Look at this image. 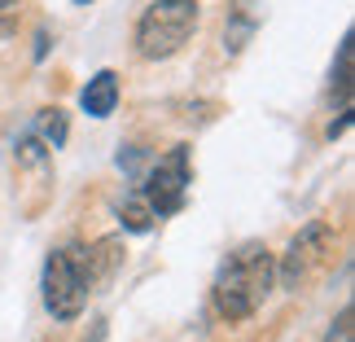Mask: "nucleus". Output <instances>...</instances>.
<instances>
[{
    "label": "nucleus",
    "mask_w": 355,
    "mask_h": 342,
    "mask_svg": "<svg viewBox=\"0 0 355 342\" xmlns=\"http://www.w3.org/2000/svg\"><path fill=\"white\" fill-rule=\"evenodd\" d=\"M272 277H277V259H272L263 241H245L241 250H233L215 272V307H220V316L224 320L254 316L272 290Z\"/></svg>",
    "instance_id": "1"
},
{
    "label": "nucleus",
    "mask_w": 355,
    "mask_h": 342,
    "mask_svg": "<svg viewBox=\"0 0 355 342\" xmlns=\"http://www.w3.org/2000/svg\"><path fill=\"white\" fill-rule=\"evenodd\" d=\"M198 31V5L193 0H154L136 18V53L145 62H162L180 53Z\"/></svg>",
    "instance_id": "2"
},
{
    "label": "nucleus",
    "mask_w": 355,
    "mask_h": 342,
    "mask_svg": "<svg viewBox=\"0 0 355 342\" xmlns=\"http://www.w3.org/2000/svg\"><path fill=\"white\" fill-rule=\"evenodd\" d=\"M88 303V281L75 264V250H53L44 264V307L53 320H75Z\"/></svg>",
    "instance_id": "3"
},
{
    "label": "nucleus",
    "mask_w": 355,
    "mask_h": 342,
    "mask_svg": "<svg viewBox=\"0 0 355 342\" xmlns=\"http://www.w3.org/2000/svg\"><path fill=\"white\" fill-rule=\"evenodd\" d=\"M189 185H193V176H189V145H175L171 154L145 176L141 198H145V207L154 211V220H167V215H175L184 207Z\"/></svg>",
    "instance_id": "4"
},
{
    "label": "nucleus",
    "mask_w": 355,
    "mask_h": 342,
    "mask_svg": "<svg viewBox=\"0 0 355 342\" xmlns=\"http://www.w3.org/2000/svg\"><path fill=\"white\" fill-rule=\"evenodd\" d=\"M329 246H334V228L324 220H311L303 232H298L290 241V250L281 255V285L285 290H298V285L329 259Z\"/></svg>",
    "instance_id": "5"
},
{
    "label": "nucleus",
    "mask_w": 355,
    "mask_h": 342,
    "mask_svg": "<svg viewBox=\"0 0 355 342\" xmlns=\"http://www.w3.org/2000/svg\"><path fill=\"white\" fill-rule=\"evenodd\" d=\"M119 241L114 237H105V241H92L88 250H75V264H79V272H84V281H88V290L92 285H101L110 272L119 268Z\"/></svg>",
    "instance_id": "6"
},
{
    "label": "nucleus",
    "mask_w": 355,
    "mask_h": 342,
    "mask_svg": "<svg viewBox=\"0 0 355 342\" xmlns=\"http://www.w3.org/2000/svg\"><path fill=\"white\" fill-rule=\"evenodd\" d=\"M79 105H84L88 119L114 114V105H119V75H114V71H97V75L84 84V92H79Z\"/></svg>",
    "instance_id": "7"
},
{
    "label": "nucleus",
    "mask_w": 355,
    "mask_h": 342,
    "mask_svg": "<svg viewBox=\"0 0 355 342\" xmlns=\"http://www.w3.org/2000/svg\"><path fill=\"white\" fill-rule=\"evenodd\" d=\"M31 136H35V141H44V149H62L66 145V114L62 110H40Z\"/></svg>",
    "instance_id": "8"
},
{
    "label": "nucleus",
    "mask_w": 355,
    "mask_h": 342,
    "mask_svg": "<svg viewBox=\"0 0 355 342\" xmlns=\"http://www.w3.org/2000/svg\"><path fill=\"white\" fill-rule=\"evenodd\" d=\"M119 220H123V228H128V232H149V228H154V211L145 207L141 189L123 198V207H119Z\"/></svg>",
    "instance_id": "9"
},
{
    "label": "nucleus",
    "mask_w": 355,
    "mask_h": 342,
    "mask_svg": "<svg viewBox=\"0 0 355 342\" xmlns=\"http://www.w3.org/2000/svg\"><path fill=\"white\" fill-rule=\"evenodd\" d=\"M334 84L338 92H351V35H343V49H338V71H334Z\"/></svg>",
    "instance_id": "10"
},
{
    "label": "nucleus",
    "mask_w": 355,
    "mask_h": 342,
    "mask_svg": "<svg viewBox=\"0 0 355 342\" xmlns=\"http://www.w3.org/2000/svg\"><path fill=\"white\" fill-rule=\"evenodd\" d=\"M324 342H355V311L351 307L338 311V320H334V330H329V338H324Z\"/></svg>",
    "instance_id": "11"
},
{
    "label": "nucleus",
    "mask_w": 355,
    "mask_h": 342,
    "mask_svg": "<svg viewBox=\"0 0 355 342\" xmlns=\"http://www.w3.org/2000/svg\"><path fill=\"white\" fill-rule=\"evenodd\" d=\"M13 9H18V0H0V18H9Z\"/></svg>",
    "instance_id": "12"
},
{
    "label": "nucleus",
    "mask_w": 355,
    "mask_h": 342,
    "mask_svg": "<svg viewBox=\"0 0 355 342\" xmlns=\"http://www.w3.org/2000/svg\"><path fill=\"white\" fill-rule=\"evenodd\" d=\"M75 5H92V0H75Z\"/></svg>",
    "instance_id": "13"
}]
</instances>
